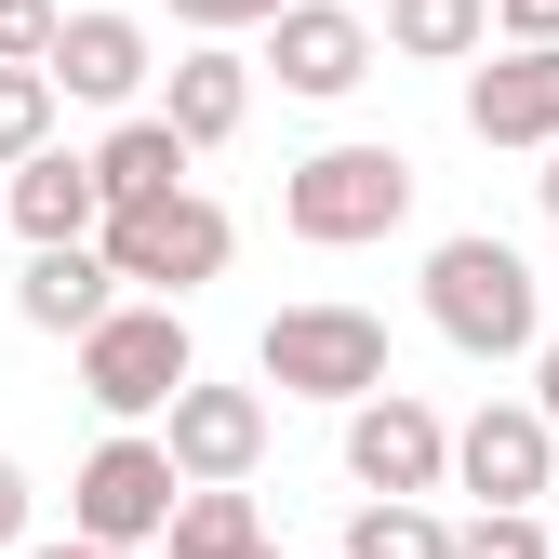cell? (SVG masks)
<instances>
[{"label":"cell","mask_w":559,"mask_h":559,"mask_svg":"<svg viewBox=\"0 0 559 559\" xmlns=\"http://www.w3.org/2000/svg\"><path fill=\"white\" fill-rule=\"evenodd\" d=\"M427 320H440V346H466V360H533L546 346V280L493 227H466V240L427 253Z\"/></svg>","instance_id":"cell-1"},{"label":"cell","mask_w":559,"mask_h":559,"mask_svg":"<svg viewBox=\"0 0 559 559\" xmlns=\"http://www.w3.org/2000/svg\"><path fill=\"white\" fill-rule=\"evenodd\" d=\"M400 214H413V160L386 147V133H346V147H320V160L280 174V227H294L307 253H360Z\"/></svg>","instance_id":"cell-2"},{"label":"cell","mask_w":559,"mask_h":559,"mask_svg":"<svg viewBox=\"0 0 559 559\" xmlns=\"http://www.w3.org/2000/svg\"><path fill=\"white\" fill-rule=\"evenodd\" d=\"M200 373V346H187V307L174 294H120L94 333H81V400L120 413V427H147V413H174V386Z\"/></svg>","instance_id":"cell-3"},{"label":"cell","mask_w":559,"mask_h":559,"mask_svg":"<svg viewBox=\"0 0 559 559\" xmlns=\"http://www.w3.org/2000/svg\"><path fill=\"white\" fill-rule=\"evenodd\" d=\"M253 373H266L280 400H333V413L373 400V386H400V373H386V320H373V307H333V294H320V307H280V320L253 333Z\"/></svg>","instance_id":"cell-4"},{"label":"cell","mask_w":559,"mask_h":559,"mask_svg":"<svg viewBox=\"0 0 559 559\" xmlns=\"http://www.w3.org/2000/svg\"><path fill=\"white\" fill-rule=\"evenodd\" d=\"M107 240V266L133 280V294H200V280H227V253H240V227L214 214V200H200V187H160V200H120V214L94 227Z\"/></svg>","instance_id":"cell-5"},{"label":"cell","mask_w":559,"mask_h":559,"mask_svg":"<svg viewBox=\"0 0 559 559\" xmlns=\"http://www.w3.org/2000/svg\"><path fill=\"white\" fill-rule=\"evenodd\" d=\"M174 507H187V466H174V440H147V427L94 440V466L67 479V533H94V546H160Z\"/></svg>","instance_id":"cell-6"},{"label":"cell","mask_w":559,"mask_h":559,"mask_svg":"<svg viewBox=\"0 0 559 559\" xmlns=\"http://www.w3.org/2000/svg\"><path fill=\"white\" fill-rule=\"evenodd\" d=\"M346 479H360V493H440V479H453V427L413 386L346 400Z\"/></svg>","instance_id":"cell-7"},{"label":"cell","mask_w":559,"mask_h":559,"mask_svg":"<svg viewBox=\"0 0 559 559\" xmlns=\"http://www.w3.org/2000/svg\"><path fill=\"white\" fill-rule=\"evenodd\" d=\"M266 67H280V94H307V107L360 94L373 81V14H346V0H280L266 14Z\"/></svg>","instance_id":"cell-8"},{"label":"cell","mask_w":559,"mask_h":559,"mask_svg":"<svg viewBox=\"0 0 559 559\" xmlns=\"http://www.w3.org/2000/svg\"><path fill=\"white\" fill-rule=\"evenodd\" d=\"M546 466H559L546 400H479L466 427H453V479H466L479 507H533V493H546Z\"/></svg>","instance_id":"cell-9"},{"label":"cell","mask_w":559,"mask_h":559,"mask_svg":"<svg viewBox=\"0 0 559 559\" xmlns=\"http://www.w3.org/2000/svg\"><path fill=\"white\" fill-rule=\"evenodd\" d=\"M160 440L187 479H253L266 466V386H214V373H187L174 413H160Z\"/></svg>","instance_id":"cell-10"},{"label":"cell","mask_w":559,"mask_h":559,"mask_svg":"<svg viewBox=\"0 0 559 559\" xmlns=\"http://www.w3.org/2000/svg\"><path fill=\"white\" fill-rule=\"evenodd\" d=\"M0 227H14L27 253H40V240H94V227H107V174H94V147H27L14 174H0Z\"/></svg>","instance_id":"cell-11"},{"label":"cell","mask_w":559,"mask_h":559,"mask_svg":"<svg viewBox=\"0 0 559 559\" xmlns=\"http://www.w3.org/2000/svg\"><path fill=\"white\" fill-rule=\"evenodd\" d=\"M466 133L479 147H559V40H507L466 67Z\"/></svg>","instance_id":"cell-12"},{"label":"cell","mask_w":559,"mask_h":559,"mask_svg":"<svg viewBox=\"0 0 559 559\" xmlns=\"http://www.w3.org/2000/svg\"><path fill=\"white\" fill-rule=\"evenodd\" d=\"M147 14H107V0H81V14L53 27V94H81V107H133L147 94Z\"/></svg>","instance_id":"cell-13"},{"label":"cell","mask_w":559,"mask_h":559,"mask_svg":"<svg viewBox=\"0 0 559 559\" xmlns=\"http://www.w3.org/2000/svg\"><path fill=\"white\" fill-rule=\"evenodd\" d=\"M120 294H133V280L107 266V240H40V253H27V280H14V320H27V333H67V346H81V333H94Z\"/></svg>","instance_id":"cell-14"},{"label":"cell","mask_w":559,"mask_h":559,"mask_svg":"<svg viewBox=\"0 0 559 559\" xmlns=\"http://www.w3.org/2000/svg\"><path fill=\"white\" fill-rule=\"evenodd\" d=\"M160 107H174V133H187V147H227V133L253 120V53L187 40V53H174V81H160Z\"/></svg>","instance_id":"cell-15"},{"label":"cell","mask_w":559,"mask_h":559,"mask_svg":"<svg viewBox=\"0 0 559 559\" xmlns=\"http://www.w3.org/2000/svg\"><path fill=\"white\" fill-rule=\"evenodd\" d=\"M187 133H174V107H120V133H107V147H94V174H107V214H120V200H160V187H187Z\"/></svg>","instance_id":"cell-16"},{"label":"cell","mask_w":559,"mask_h":559,"mask_svg":"<svg viewBox=\"0 0 559 559\" xmlns=\"http://www.w3.org/2000/svg\"><path fill=\"white\" fill-rule=\"evenodd\" d=\"M386 53H413V67L493 53V0H386Z\"/></svg>","instance_id":"cell-17"},{"label":"cell","mask_w":559,"mask_h":559,"mask_svg":"<svg viewBox=\"0 0 559 559\" xmlns=\"http://www.w3.org/2000/svg\"><path fill=\"white\" fill-rule=\"evenodd\" d=\"M333 559H453V520L427 493H360V520H346Z\"/></svg>","instance_id":"cell-18"},{"label":"cell","mask_w":559,"mask_h":559,"mask_svg":"<svg viewBox=\"0 0 559 559\" xmlns=\"http://www.w3.org/2000/svg\"><path fill=\"white\" fill-rule=\"evenodd\" d=\"M160 546H174V559H240V546H266V520H253L240 479H187V507H174Z\"/></svg>","instance_id":"cell-19"},{"label":"cell","mask_w":559,"mask_h":559,"mask_svg":"<svg viewBox=\"0 0 559 559\" xmlns=\"http://www.w3.org/2000/svg\"><path fill=\"white\" fill-rule=\"evenodd\" d=\"M27 147H53V67H0V174Z\"/></svg>","instance_id":"cell-20"},{"label":"cell","mask_w":559,"mask_h":559,"mask_svg":"<svg viewBox=\"0 0 559 559\" xmlns=\"http://www.w3.org/2000/svg\"><path fill=\"white\" fill-rule=\"evenodd\" d=\"M453 559H559V546L533 507H479V520H453Z\"/></svg>","instance_id":"cell-21"},{"label":"cell","mask_w":559,"mask_h":559,"mask_svg":"<svg viewBox=\"0 0 559 559\" xmlns=\"http://www.w3.org/2000/svg\"><path fill=\"white\" fill-rule=\"evenodd\" d=\"M53 0H0V67H53Z\"/></svg>","instance_id":"cell-22"},{"label":"cell","mask_w":559,"mask_h":559,"mask_svg":"<svg viewBox=\"0 0 559 559\" xmlns=\"http://www.w3.org/2000/svg\"><path fill=\"white\" fill-rule=\"evenodd\" d=\"M280 0H174V27H200V40H240V27H266Z\"/></svg>","instance_id":"cell-23"},{"label":"cell","mask_w":559,"mask_h":559,"mask_svg":"<svg viewBox=\"0 0 559 559\" xmlns=\"http://www.w3.org/2000/svg\"><path fill=\"white\" fill-rule=\"evenodd\" d=\"M493 40H559V0H493Z\"/></svg>","instance_id":"cell-24"},{"label":"cell","mask_w":559,"mask_h":559,"mask_svg":"<svg viewBox=\"0 0 559 559\" xmlns=\"http://www.w3.org/2000/svg\"><path fill=\"white\" fill-rule=\"evenodd\" d=\"M0 546H27V466L0 453Z\"/></svg>","instance_id":"cell-25"},{"label":"cell","mask_w":559,"mask_h":559,"mask_svg":"<svg viewBox=\"0 0 559 559\" xmlns=\"http://www.w3.org/2000/svg\"><path fill=\"white\" fill-rule=\"evenodd\" d=\"M533 400H546V427H559V333L533 346Z\"/></svg>","instance_id":"cell-26"},{"label":"cell","mask_w":559,"mask_h":559,"mask_svg":"<svg viewBox=\"0 0 559 559\" xmlns=\"http://www.w3.org/2000/svg\"><path fill=\"white\" fill-rule=\"evenodd\" d=\"M27 559H133V546H94V533H67V546H27Z\"/></svg>","instance_id":"cell-27"},{"label":"cell","mask_w":559,"mask_h":559,"mask_svg":"<svg viewBox=\"0 0 559 559\" xmlns=\"http://www.w3.org/2000/svg\"><path fill=\"white\" fill-rule=\"evenodd\" d=\"M533 200H546V214H559V147H546V174H533Z\"/></svg>","instance_id":"cell-28"},{"label":"cell","mask_w":559,"mask_h":559,"mask_svg":"<svg viewBox=\"0 0 559 559\" xmlns=\"http://www.w3.org/2000/svg\"><path fill=\"white\" fill-rule=\"evenodd\" d=\"M240 559H280V546H240Z\"/></svg>","instance_id":"cell-29"}]
</instances>
